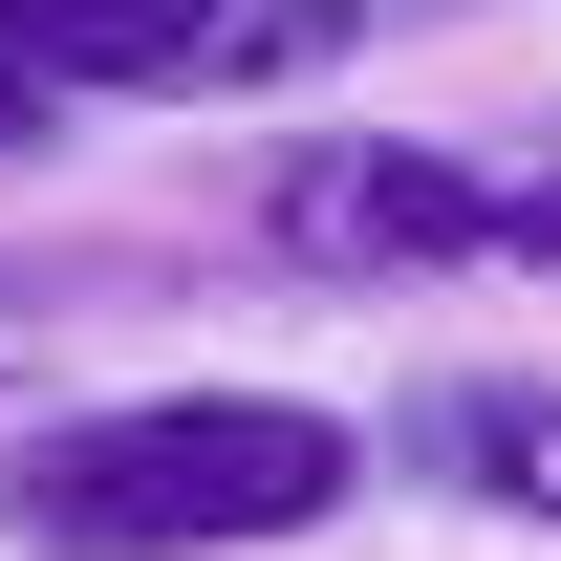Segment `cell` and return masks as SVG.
Masks as SVG:
<instances>
[{"label": "cell", "mask_w": 561, "mask_h": 561, "mask_svg": "<svg viewBox=\"0 0 561 561\" xmlns=\"http://www.w3.org/2000/svg\"><path fill=\"white\" fill-rule=\"evenodd\" d=\"M367 496V432L324 389H87L0 432V540L22 561H260Z\"/></svg>", "instance_id": "obj_1"}, {"label": "cell", "mask_w": 561, "mask_h": 561, "mask_svg": "<svg viewBox=\"0 0 561 561\" xmlns=\"http://www.w3.org/2000/svg\"><path fill=\"white\" fill-rule=\"evenodd\" d=\"M367 0H0V66L44 108H280L346 87Z\"/></svg>", "instance_id": "obj_2"}, {"label": "cell", "mask_w": 561, "mask_h": 561, "mask_svg": "<svg viewBox=\"0 0 561 561\" xmlns=\"http://www.w3.org/2000/svg\"><path fill=\"white\" fill-rule=\"evenodd\" d=\"M260 260L280 280H476V260H518V195L432 130H302V151H260Z\"/></svg>", "instance_id": "obj_3"}, {"label": "cell", "mask_w": 561, "mask_h": 561, "mask_svg": "<svg viewBox=\"0 0 561 561\" xmlns=\"http://www.w3.org/2000/svg\"><path fill=\"white\" fill-rule=\"evenodd\" d=\"M411 476L432 496H476V518H540L561 540V367H476V389H411Z\"/></svg>", "instance_id": "obj_4"}, {"label": "cell", "mask_w": 561, "mask_h": 561, "mask_svg": "<svg viewBox=\"0 0 561 561\" xmlns=\"http://www.w3.org/2000/svg\"><path fill=\"white\" fill-rule=\"evenodd\" d=\"M518 260H540V280H561V173H540V195H518Z\"/></svg>", "instance_id": "obj_5"}, {"label": "cell", "mask_w": 561, "mask_h": 561, "mask_svg": "<svg viewBox=\"0 0 561 561\" xmlns=\"http://www.w3.org/2000/svg\"><path fill=\"white\" fill-rule=\"evenodd\" d=\"M0 432H22V411H0Z\"/></svg>", "instance_id": "obj_6"}]
</instances>
